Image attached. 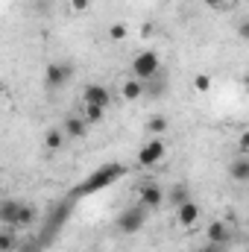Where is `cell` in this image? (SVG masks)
<instances>
[{
  "label": "cell",
  "mask_w": 249,
  "mask_h": 252,
  "mask_svg": "<svg viewBox=\"0 0 249 252\" xmlns=\"http://www.w3.org/2000/svg\"><path fill=\"white\" fill-rule=\"evenodd\" d=\"M121 176H126V164H118V161H112V164H103V167H97L79 188H76V196H88V193H97V190L109 188V185H115Z\"/></svg>",
  "instance_id": "cell-1"
},
{
  "label": "cell",
  "mask_w": 249,
  "mask_h": 252,
  "mask_svg": "<svg viewBox=\"0 0 249 252\" xmlns=\"http://www.w3.org/2000/svg\"><path fill=\"white\" fill-rule=\"evenodd\" d=\"M144 223H147V208H144L141 202L124 208V211L118 214V220H115V226H118L121 235H138V232L144 229Z\"/></svg>",
  "instance_id": "cell-2"
},
{
  "label": "cell",
  "mask_w": 249,
  "mask_h": 252,
  "mask_svg": "<svg viewBox=\"0 0 249 252\" xmlns=\"http://www.w3.org/2000/svg\"><path fill=\"white\" fill-rule=\"evenodd\" d=\"M158 73H161V59H158L156 50H141V53L132 59V76L150 82V79H156Z\"/></svg>",
  "instance_id": "cell-3"
},
{
  "label": "cell",
  "mask_w": 249,
  "mask_h": 252,
  "mask_svg": "<svg viewBox=\"0 0 249 252\" xmlns=\"http://www.w3.org/2000/svg\"><path fill=\"white\" fill-rule=\"evenodd\" d=\"M164 156H167L164 138H153V141H147V144L138 150V164H141V167H156V164L164 161Z\"/></svg>",
  "instance_id": "cell-4"
},
{
  "label": "cell",
  "mask_w": 249,
  "mask_h": 252,
  "mask_svg": "<svg viewBox=\"0 0 249 252\" xmlns=\"http://www.w3.org/2000/svg\"><path fill=\"white\" fill-rule=\"evenodd\" d=\"M70 73H73V67H67L62 62H50L44 67V85L47 88H62L64 82L70 79Z\"/></svg>",
  "instance_id": "cell-5"
},
{
  "label": "cell",
  "mask_w": 249,
  "mask_h": 252,
  "mask_svg": "<svg viewBox=\"0 0 249 252\" xmlns=\"http://www.w3.org/2000/svg\"><path fill=\"white\" fill-rule=\"evenodd\" d=\"M82 103H91V106L109 109V106H112V94H109V88H106V85L91 82V85H85V91H82Z\"/></svg>",
  "instance_id": "cell-6"
},
{
  "label": "cell",
  "mask_w": 249,
  "mask_h": 252,
  "mask_svg": "<svg viewBox=\"0 0 249 252\" xmlns=\"http://www.w3.org/2000/svg\"><path fill=\"white\" fill-rule=\"evenodd\" d=\"M147 94V82L144 79H138V76H129L121 82V100L124 103H135V100H141Z\"/></svg>",
  "instance_id": "cell-7"
},
{
  "label": "cell",
  "mask_w": 249,
  "mask_h": 252,
  "mask_svg": "<svg viewBox=\"0 0 249 252\" xmlns=\"http://www.w3.org/2000/svg\"><path fill=\"white\" fill-rule=\"evenodd\" d=\"M138 196H141V205H144V208H158V205L167 199V193L158 188L156 182H150V185H141Z\"/></svg>",
  "instance_id": "cell-8"
},
{
  "label": "cell",
  "mask_w": 249,
  "mask_h": 252,
  "mask_svg": "<svg viewBox=\"0 0 249 252\" xmlns=\"http://www.w3.org/2000/svg\"><path fill=\"white\" fill-rule=\"evenodd\" d=\"M21 205H24V202H18V199H3V202H0V223L9 226V229H18Z\"/></svg>",
  "instance_id": "cell-9"
},
{
  "label": "cell",
  "mask_w": 249,
  "mask_h": 252,
  "mask_svg": "<svg viewBox=\"0 0 249 252\" xmlns=\"http://www.w3.org/2000/svg\"><path fill=\"white\" fill-rule=\"evenodd\" d=\"M205 238H208V244H223L226 247V241L232 238V229L226 226V220H211L205 226Z\"/></svg>",
  "instance_id": "cell-10"
},
{
  "label": "cell",
  "mask_w": 249,
  "mask_h": 252,
  "mask_svg": "<svg viewBox=\"0 0 249 252\" xmlns=\"http://www.w3.org/2000/svg\"><path fill=\"white\" fill-rule=\"evenodd\" d=\"M176 220L185 226V229H190L196 220H199V205L193 202V199H187V202H182L179 205V211H176Z\"/></svg>",
  "instance_id": "cell-11"
},
{
  "label": "cell",
  "mask_w": 249,
  "mask_h": 252,
  "mask_svg": "<svg viewBox=\"0 0 249 252\" xmlns=\"http://www.w3.org/2000/svg\"><path fill=\"white\" fill-rule=\"evenodd\" d=\"M229 176L235 182H249V156H238L232 164H229Z\"/></svg>",
  "instance_id": "cell-12"
},
{
  "label": "cell",
  "mask_w": 249,
  "mask_h": 252,
  "mask_svg": "<svg viewBox=\"0 0 249 252\" xmlns=\"http://www.w3.org/2000/svg\"><path fill=\"white\" fill-rule=\"evenodd\" d=\"M88 121H85V118H73V115H70V118H67V121H64V135H70V138H85V135H88Z\"/></svg>",
  "instance_id": "cell-13"
},
{
  "label": "cell",
  "mask_w": 249,
  "mask_h": 252,
  "mask_svg": "<svg viewBox=\"0 0 249 252\" xmlns=\"http://www.w3.org/2000/svg\"><path fill=\"white\" fill-rule=\"evenodd\" d=\"M190 199V190H187L185 182H176V185H170V190H167V202H173L176 208L182 205V202H187Z\"/></svg>",
  "instance_id": "cell-14"
},
{
  "label": "cell",
  "mask_w": 249,
  "mask_h": 252,
  "mask_svg": "<svg viewBox=\"0 0 249 252\" xmlns=\"http://www.w3.org/2000/svg\"><path fill=\"white\" fill-rule=\"evenodd\" d=\"M167 126H170V121H167L164 115H153V118L147 121V132L156 135V138H161V135L167 132Z\"/></svg>",
  "instance_id": "cell-15"
},
{
  "label": "cell",
  "mask_w": 249,
  "mask_h": 252,
  "mask_svg": "<svg viewBox=\"0 0 249 252\" xmlns=\"http://www.w3.org/2000/svg\"><path fill=\"white\" fill-rule=\"evenodd\" d=\"M35 217H38L35 205H32V202H24V205H21V214H18V226H32Z\"/></svg>",
  "instance_id": "cell-16"
},
{
  "label": "cell",
  "mask_w": 249,
  "mask_h": 252,
  "mask_svg": "<svg viewBox=\"0 0 249 252\" xmlns=\"http://www.w3.org/2000/svg\"><path fill=\"white\" fill-rule=\"evenodd\" d=\"M62 141H64V135L59 132V129H47V135H44V147H47L50 153L62 150Z\"/></svg>",
  "instance_id": "cell-17"
},
{
  "label": "cell",
  "mask_w": 249,
  "mask_h": 252,
  "mask_svg": "<svg viewBox=\"0 0 249 252\" xmlns=\"http://www.w3.org/2000/svg\"><path fill=\"white\" fill-rule=\"evenodd\" d=\"M0 252H15V229L3 226L0 232Z\"/></svg>",
  "instance_id": "cell-18"
},
{
  "label": "cell",
  "mask_w": 249,
  "mask_h": 252,
  "mask_svg": "<svg viewBox=\"0 0 249 252\" xmlns=\"http://www.w3.org/2000/svg\"><path fill=\"white\" fill-rule=\"evenodd\" d=\"M147 94H150V97H161V94H167V79H161V76L150 79V82H147Z\"/></svg>",
  "instance_id": "cell-19"
},
{
  "label": "cell",
  "mask_w": 249,
  "mask_h": 252,
  "mask_svg": "<svg viewBox=\"0 0 249 252\" xmlns=\"http://www.w3.org/2000/svg\"><path fill=\"white\" fill-rule=\"evenodd\" d=\"M109 38H112V41H126V38H129V27L121 24V21L112 24V27H109Z\"/></svg>",
  "instance_id": "cell-20"
},
{
  "label": "cell",
  "mask_w": 249,
  "mask_h": 252,
  "mask_svg": "<svg viewBox=\"0 0 249 252\" xmlns=\"http://www.w3.org/2000/svg\"><path fill=\"white\" fill-rule=\"evenodd\" d=\"M103 115H106V109L85 103V121H88V124H100V121H103Z\"/></svg>",
  "instance_id": "cell-21"
},
{
  "label": "cell",
  "mask_w": 249,
  "mask_h": 252,
  "mask_svg": "<svg viewBox=\"0 0 249 252\" xmlns=\"http://www.w3.org/2000/svg\"><path fill=\"white\" fill-rule=\"evenodd\" d=\"M193 88H196L199 94H208V91H211V76H208V73H196V76H193Z\"/></svg>",
  "instance_id": "cell-22"
},
{
  "label": "cell",
  "mask_w": 249,
  "mask_h": 252,
  "mask_svg": "<svg viewBox=\"0 0 249 252\" xmlns=\"http://www.w3.org/2000/svg\"><path fill=\"white\" fill-rule=\"evenodd\" d=\"M238 150H241V156H249V129L238 135Z\"/></svg>",
  "instance_id": "cell-23"
},
{
  "label": "cell",
  "mask_w": 249,
  "mask_h": 252,
  "mask_svg": "<svg viewBox=\"0 0 249 252\" xmlns=\"http://www.w3.org/2000/svg\"><path fill=\"white\" fill-rule=\"evenodd\" d=\"M70 9H73L76 15H85V12L91 9V0H70Z\"/></svg>",
  "instance_id": "cell-24"
},
{
  "label": "cell",
  "mask_w": 249,
  "mask_h": 252,
  "mask_svg": "<svg viewBox=\"0 0 249 252\" xmlns=\"http://www.w3.org/2000/svg\"><path fill=\"white\" fill-rule=\"evenodd\" d=\"M238 35H241L244 41H249V18H244V21L238 24Z\"/></svg>",
  "instance_id": "cell-25"
},
{
  "label": "cell",
  "mask_w": 249,
  "mask_h": 252,
  "mask_svg": "<svg viewBox=\"0 0 249 252\" xmlns=\"http://www.w3.org/2000/svg\"><path fill=\"white\" fill-rule=\"evenodd\" d=\"M196 252H223V244H205V247H199Z\"/></svg>",
  "instance_id": "cell-26"
},
{
  "label": "cell",
  "mask_w": 249,
  "mask_h": 252,
  "mask_svg": "<svg viewBox=\"0 0 249 252\" xmlns=\"http://www.w3.org/2000/svg\"><path fill=\"white\" fill-rule=\"evenodd\" d=\"M205 3H208L211 9H223V6H229L232 0H205Z\"/></svg>",
  "instance_id": "cell-27"
},
{
  "label": "cell",
  "mask_w": 249,
  "mask_h": 252,
  "mask_svg": "<svg viewBox=\"0 0 249 252\" xmlns=\"http://www.w3.org/2000/svg\"><path fill=\"white\" fill-rule=\"evenodd\" d=\"M141 35H153V24H144L141 27Z\"/></svg>",
  "instance_id": "cell-28"
},
{
  "label": "cell",
  "mask_w": 249,
  "mask_h": 252,
  "mask_svg": "<svg viewBox=\"0 0 249 252\" xmlns=\"http://www.w3.org/2000/svg\"><path fill=\"white\" fill-rule=\"evenodd\" d=\"M244 91H247V100H249V76L244 79Z\"/></svg>",
  "instance_id": "cell-29"
}]
</instances>
